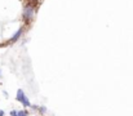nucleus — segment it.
<instances>
[{"mask_svg": "<svg viewBox=\"0 0 133 116\" xmlns=\"http://www.w3.org/2000/svg\"><path fill=\"white\" fill-rule=\"evenodd\" d=\"M34 14H35L34 6H32L31 4H26L25 8H23V13H22L25 22H26V23H30V22L32 21V18H34Z\"/></svg>", "mask_w": 133, "mask_h": 116, "instance_id": "nucleus-1", "label": "nucleus"}, {"mask_svg": "<svg viewBox=\"0 0 133 116\" xmlns=\"http://www.w3.org/2000/svg\"><path fill=\"white\" fill-rule=\"evenodd\" d=\"M31 1H32V3H36V1H38V0H31Z\"/></svg>", "mask_w": 133, "mask_h": 116, "instance_id": "nucleus-5", "label": "nucleus"}, {"mask_svg": "<svg viewBox=\"0 0 133 116\" xmlns=\"http://www.w3.org/2000/svg\"><path fill=\"white\" fill-rule=\"evenodd\" d=\"M0 116H4V111H1V110H0Z\"/></svg>", "mask_w": 133, "mask_h": 116, "instance_id": "nucleus-4", "label": "nucleus"}, {"mask_svg": "<svg viewBox=\"0 0 133 116\" xmlns=\"http://www.w3.org/2000/svg\"><path fill=\"white\" fill-rule=\"evenodd\" d=\"M22 32H23V29H22V27H21V29H18V31H17V32H16V34H14V35L12 36V39H10V41H17L18 39L21 38Z\"/></svg>", "mask_w": 133, "mask_h": 116, "instance_id": "nucleus-3", "label": "nucleus"}, {"mask_svg": "<svg viewBox=\"0 0 133 116\" xmlns=\"http://www.w3.org/2000/svg\"><path fill=\"white\" fill-rule=\"evenodd\" d=\"M17 99H18L23 106H26V107H31V103H30V101L27 99V97L25 95V93H23L22 89H18V90H17Z\"/></svg>", "mask_w": 133, "mask_h": 116, "instance_id": "nucleus-2", "label": "nucleus"}]
</instances>
